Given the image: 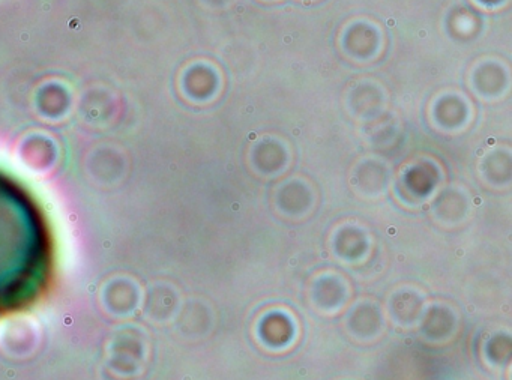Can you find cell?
Wrapping results in <instances>:
<instances>
[{
    "label": "cell",
    "mask_w": 512,
    "mask_h": 380,
    "mask_svg": "<svg viewBox=\"0 0 512 380\" xmlns=\"http://www.w3.org/2000/svg\"><path fill=\"white\" fill-rule=\"evenodd\" d=\"M52 229L37 200L0 172V317L34 307L55 275Z\"/></svg>",
    "instance_id": "cell-1"
}]
</instances>
